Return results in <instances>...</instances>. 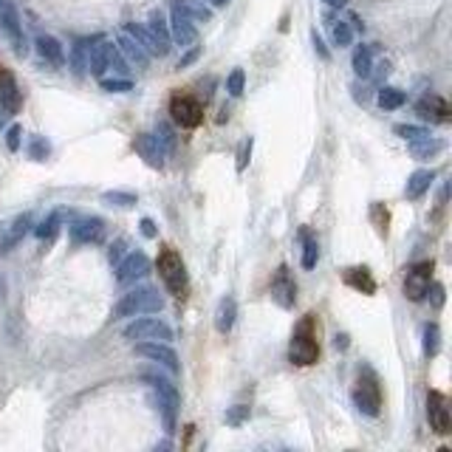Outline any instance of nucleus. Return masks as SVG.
I'll return each instance as SVG.
<instances>
[{"label": "nucleus", "instance_id": "obj_1", "mask_svg": "<svg viewBox=\"0 0 452 452\" xmlns=\"http://www.w3.org/2000/svg\"><path fill=\"white\" fill-rule=\"evenodd\" d=\"M164 309V297L153 285H136L127 294L119 297V303L113 306V320H133L141 314H159Z\"/></svg>", "mask_w": 452, "mask_h": 452}, {"label": "nucleus", "instance_id": "obj_2", "mask_svg": "<svg viewBox=\"0 0 452 452\" xmlns=\"http://www.w3.org/2000/svg\"><path fill=\"white\" fill-rule=\"evenodd\" d=\"M320 356V342H317V320L314 314L303 317L299 325L291 334V345H288V359L299 367H309L314 365Z\"/></svg>", "mask_w": 452, "mask_h": 452}, {"label": "nucleus", "instance_id": "obj_3", "mask_svg": "<svg viewBox=\"0 0 452 452\" xmlns=\"http://www.w3.org/2000/svg\"><path fill=\"white\" fill-rule=\"evenodd\" d=\"M144 379L150 382V388H153L156 393V407L164 418V430L167 432H176V418H178V407H181V396H178V388L167 379V376H144Z\"/></svg>", "mask_w": 452, "mask_h": 452}, {"label": "nucleus", "instance_id": "obj_4", "mask_svg": "<svg viewBox=\"0 0 452 452\" xmlns=\"http://www.w3.org/2000/svg\"><path fill=\"white\" fill-rule=\"evenodd\" d=\"M122 337L127 342H173V328L159 317H144L141 314L139 320L133 317V323L125 325Z\"/></svg>", "mask_w": 452, "mask_h": 452}, {"label": "nucleus", "instance_id": "obj_5", "mask_svg": "<svg viewBox=\"0 0 452 452\" xmlns=\"http://www.w3.org/2000/svg\"><path fill=\"white\" fill-rule=\"evenodd\" d=\"M159 274H162V280H164L170 294H176V297L187 294L190 277H187V266H184V260H181V255L176 249H170V246L162 249V255H159Z\"/></svg>", "mask_w": 452, "mask_h": 452}, {"label": "nucleus", "instance_id": "obj_6", "mask_svg": "<svg viewBox=\"0 0 452 452\" xmlns=\"http://www.w3.org/2000/svg\"><path fill=\"white\" fill-rule=\"evenodd\" d=\"M353 404L365 416H379V410H382V388H379V379H376L373 370L359 373L356 388H353Z\"/></svg>", "mask_w": 452, "mask_h": 452}, {"label": "nucleus", "instance_id": "obj_7", "mask_svg": "<svg viewBox=\"0 0 452 452\" xmlns=\"http://www.w3.org/2000/svg\"><path fill=\"white\" fill-rule=\"evenodd\" d=\"M68 238L77 246H94L105 241V220L97 215H83L68 223Z\"/></svg>", "mask_w": 452, "mask_h": 452}, {"label": "nucleus", "instance_id": "obj_8", "mask_svg": "<svg viewBox=\"0 0 452 452\" xmlns=\"http://www.w3.org/2000/svg\"><path fill=\"white\" fill-rule=\"evenodd\" d=\"M0 31H3V37L12 43V48H15V54H26L29 51V45H26V34H23V23H20V15H17V9L9 3L0 6Z\"/></svg>", "mask_w": 452, "mask_h": 452}, {"label": "nucleus", "instance_id": "obj_9", "mask_svg": "<svg viewBox=\"0 0 452 452\" xmlns=\"http://www.w3.org/2000/svg\"><path fill=\"white\" fill-rule=\"evenodd\" d=\"M20 105H23V94L12 77V71L0 68V127L6 125L9 116H15L20 111Z\"/></svg>", "mask_w": 452, "mask_h": 452}, {"label": "nucleus", "instance_id": "obj_10", "mask_svg": "<svg viewBox=\"0 0 452 452\" xmlns=\"http://www.w3.org/2000/svg\"><path fill=\"white\" fill-rule=\"evenodd\" d=\"M170 113L181 127H198L204 122V105L190 94H176L170 102Z\"/></svg>", "mask_w": 452, "mask_h": 452}, {"label": "nucleus", "instance_id": "obj_11", "mask_svg": "<svg viewBox=\"0 0 452 452\" xmlns=\"http://www.w3.org/2000/svg\"><path fill=\"white\" fill-rule=\"evenodd\" d=\"M147 274H150V257L144 252H127L116 263V283L119 285H130V283H136Z\"/></svg>", "mask_w": 452, "mask_h": 452}, {"label": "nucleus", "instance_id": "obj_12", "mask_svg": "<svg viewBox=\"0 0 452 452\" xmlns=\"http://www.w3.org/2000/svg\"><path fill=\"white\" fill-rule=\"evenodd\" d=\"M136 353H141L144 359H150V362H156V365L167 367L170 373H178V370H181L178 353L170 348V342H136Z\"/></svg>", "mask_w": 452, "mask_h": 452}, {"label": "nucleus", "instance_id": "obj_13", "mask_svg": "<svg viewBox=\"0 0 452 452\" xmlns=\"http://www.w3.org/2000/svg\"><path fill=\"white\" fill-rule=\"evenodd\" d=\"M427 418L438 435H446L452 430V416H449V404H446L444 393H438V390L427 393Z\"/></svg>", "mask_w": 452, "mask_h": 452}, {"label": "nucleus", "instance_id": "obj_14", "mask_svg": "<svg viewBox=\"0 0 452 452\" xmlns=\"http://www.w3.org/2000/svg\"><path fill=\"white\" fill-rule=\"evenodd\" d=\"M430 280H432V263L424 260V263H416L410 271H407V280H404V294L418 303L430 294Z\"/></svg>", "mask_w": 452, "mask_h": 452}, {"label": "nucleus", "instance_id": "obj_15", "mask_svg": "<svg viewBox=\"0 0 452 452\" xmlns=\"http://www.w3.org/2000/svg\"><path fill=\"white\" fill-rule=\"evenodd\" d=\"M116 54V45L111 40H102V37H94L91 48H88V73L91 77H105V71H111V59Z\"/></svg>", "mask_w": 452, "mask_h": 452}, {"label": "nucleus", "instance_id": "obj_16", "mask_svg": "<svg viewBox=\"0 0 452 452\" xmlns=\"http://www.w3.org/2000/svg\"><path fill=\"white\" fill-rule=\"evenodd\" d=\"M170 40L176 43V45H181V48H190V45H195V40H198V29H195V23L181 12V9H176L173 6V12H170Z\"/></svg>", "mask_w": 452, "mask_h": 452}, {"label": "nucleus", "instance_id": "obj_17", "mask_svg": "<svg viewBox=\"0 0 452 452\" xmlns=\"http://www.w3.org/2000/svg\"><path fill=\"white\" fill-rule=\"evenodd\" d=\"M31 226H34V220H31V215H29V212L17 215V218L6 226V229H3V235H0V252H3V255L15 252V249L23 243V238L29 235Z\"/></svg>", "mask_w": 452, "mask_h": 452}, {"label": "nucleus", "instance_id": "obj_18", "mask_svg": "<svg viewBox=\"0 0 452 452\" xmlns=\"http://www.w3.org/2000/svg\"><path fill=\"white\" fill-rule=\"evenodd\" d=\"M133 150L136 153L150 164V167H164V150H162V144L156 141V136L153 133H139L136 139H133Z\"/></svg>", "mask_w": 452, "mask_h": 452}, {"label": "nucleus", "instance_id": "obj_19", "mask_svg": "<svg viewBox=\"0 0 452 452\" xmlns=\"http://www.w3.org/2000/svg\"><path fill=\"white\" fill-rule=\"evenodd\" d=\"M271 297L277 299V306H283V309H291L294 306V299H297V283L291 280V274H288L285 266H280L277 274H274V280H271Z\"/></svg>", "mask_w": 452, "mask_h": 452}, {"label": "nucleus", "instance_id": "obj_20", "mask_svg": "<svg viewBox=\"0 0 452 452\" xmlns=\"http://www.w3.org/2000/svg\"><path fill=\"white\" fill-rule=\"evenodd\" d=\"M34 48H37L40 59L48 62L51 68H62V65H65V48H62V43H59L57 37L40 34V37L34 40Z\"/></svg>", "mask_w": 452, "mask_h": 452}, {"label": "nucleus", "instance_id": "obj_21", "mask_svg": "<svg viewBox=\"0 0 452 452\" xmlns=\"http://www.w3.org/2000/svg\"><path fill=\"white\" fill-rule=\"evenodd\" d=\"M125 31H127V34H130V37H133V40H136V43H139L150 57H167V54H170V51H167V48H164L153 34H150V29H147V26H141V23H127V26H125Z\"/></svg>", "mask_w": 452, "mask_h": 452}, {"label": "nucleus", "instance_id": "obj_22", "mask_svg": "<svg viewBox=\"0 0 452 452\" xmlns=\"http://www.w3.org/2000/svg\"><path fill=\"white\" fill-rule=\"evenodd\" d=\"M116 48H119V54L125 57V62L127 65H136V68H147V62H150V54L127 34V31H122L119 37H116Z\"/></svg>", "mask_w": 452, "mask_h": 452}, {"label": "nucleus", "instance_id": "obj_23", "mask_svg": "<svg viewBox=\"0 0 452 452\" xmlns=\"http://www.w3.org/2000/svg\"><path fill=\"white\" fill-rule=\"evenodd\" d=\"M235 320H238V299L232 294H226L218 309H215V328L218 334H229L235 328Z\"/></svg>", "mask_w": 452, "mask_h": 452}, {"label": "nucleus", "instance_id": "obj_24", "mask_svg": "<svg viewBox=\"0 0 452 452\" xmlns=\"http://www.w3.org/2000/svg\"><path fill=\"white\" fill-rule=\"evenodd\" d=\"M418 116L430 119V122H449V105L441 97H424L416 102Z\"/></svg>", "mask_w": 452, "mask_h": 452}, {"label": "nucleus", "instance_id": "obj_25", "mask_svg": "<svg viewBox=\"0 0 452 452\" xmlns=\"http://www.w3.org/2000/svg\"><path fill=\"white\" fill-rule=\"evenodd\" d=\"M407 150H410L413 159L424 162V159H432V156L441 153V150H444V141H441V139H432V136H421V139L407 141Z\"/></svg>", "mask_w": 452, "mask_h": 452}, {"label": "nucleus", "instance_id": "obj_26", "mask_svg": "<svg viewBox=\"0 0 452 452\" xmlns=\"http://www.w3.org/2000/svg\"><path fill=\"white\" fill-rule=\"evenodd\" d=\"M353 71L359 80H370V71H373V62H376V45H356L353 51Z\"/></svg>", "mask_w": 452, "mask_h": 452}, {"label": "nucleus", "instance_id": "obj_27", "mask_svg": "<svg viewBox=\"0 0 452 452\" xmlns=\"http://www.w3.org/2000/svg\"><path fill=\"white\" fill-rule=\"evenodd\" d=\"M432 181H435V173H432V170H416V173L407 178V184H404V195H407L410 201H416V198H421V195L432 187Z\"/></svg>", "mask_w": 452, "mask_h": 452}, {"label": "nucleus", "instance_id": "obj_28", "mask_svg": "<svg viewBox=\"0 0 452 452\" xmlns=\"http://www.w3.org/2000/svg\"><path fill=\"white\" fill-rule=\"evenodd\" d=\"M325 26H328V31H331V43H334L337 48H348V45L353 43V29H351V23L337 20L334 15H325Z\"/></svg>", "mask_w": 452, "mask_h": 452}, {"label": "nucleus", "instance_id": "obj_29", "mask_svg": "<svg viewBox=\"0 0 452 452\" xmlns=\"http://www.w3.org/2000/svg\"><path fill=\"white\" fill-rule=\"evenodd\" d=\"M91 43L94 40H77V43H73V48H71L68 65H71V71L77 73V77H85V73H88V48H91Z\"/></svg>", "mask_w": 452, "mask_h": 452}, {"label": "nucleus", "instance_id": "obj_30", "mask_svg": "<svg viewBox=\"0 0 452 452\" xmlns=\"http://www.w3.org/2000/svg\"><path fill=\"white\" fill-rule=\"evenodd\" d=\"M62 229V212H51L40 220V226H34V235L43 241V243H51Z\"/></svg>", "mask_w": 452, "mask_h": 452}, {"label": "nucleus", "instance_id": "obj_31", "mask_svg": "<svg viewBox=\"0 0 452 452\" xmlns=\"http://www.w3.org/2000/svg\"><path fill=\"white\" fill-rule=\"evenodd\" d=\"M176 9H181L192 23H209L212 20V9L204 6L201 0H176Z\"/></svg>", "mask_w": 452, "mask_h": 452}, {"label": "nucleus", "instance_id": "obj_32", "mask_svg": "<svg viewBox=\"0 0 452 452\" xmlns=\"http://www.w3.org/2000/svg\"><path fill=\"white\" fill-rule=\"evenodd\" d=\"M147 29H150V34H153V37L170 51V45H173V40H170V23H167V17H164L162 12H153V15H150Z\"/></svg>", "mask_w": 452, "mask_h": 452}, {"label": "nucleus", "instance_id": "obj_33", "mask_svg": "<svg viewBox=\"0 0 452 452\" xmlns=\"http://www.w3.org/2000/svg\"><path fill=\"white\" fill-rule=\"evenodd\" d=\"M376 102H379V108H385V111H399L407 102V97H404V91L385 85V88H379V94H376Z\"/></svg>", "mask_w": 452, "mask_h": 452}, {"label": "nucleus", "instance_id": "obj_34", "mask_svg": "<svg viewBox=\"0 0 452 452\" xmlns=\"http://www.w3.org/2000/svg\"><path fill=\"white\" fill-rule=\"evenodd\" d=\"M317 260H320V243L309 232H303V269L311 271L317 266Z\"/></svg>", "mask_w": 452, "mask_h": 452}, {"label": "nucleus", "instance_id": "obj_35", "mask_svg": "<svg viewBox=\"0 0 452 452\" xmlns=\"http://www.w3.org/2000/svg\"><path fill=\"white\" fill-rule=\"evenodd\" d=\"M156 141L162 144L164 153H173V147H176V130L170 122H156V130H153Z\"/></svg>", "mask_w": 452, "mask_h": 452}, {"label": "nucleus", "instance_id": "obj_36", "mask_svg": "<svg viewBox=\"0 0 452 452\" xmlns=\"http://www.w3.org/2000/svg\"><path fill=\"white\" fill-rule=\"evenodd\" d=\"M438 351H441V328L435 323H427L424 325V353L435 356Z\"/></svg>", "mask_w": 452, "mask_h": 452}, {"label": "nucleus", "instance_id": "obj_37", "mask_svg": "<svg viewBox=\"0 0 452 452\" xmlns=\"http://www.w3.org/2000/svg\"><path fill=\"white\" fill-rule=\"evenodd\" d=\"M48 156H51V144H48L43 136H31V139H29V159L45 162Z\"/></svg>", "mask_w": 452, "mask_h": 452}, {"label": "nucleus", "instance_id": "obj_38", "mask_svg": "<svg viewBox=\"0 0 452 452\" xmlns=\"http://www.w3.org/2000/svg\"><path fill=\"white\" fill-rule=\"evenodd\" d=\"M243 88H246V73H243V68H235L229 77H226V91H229V97H241Z\"/></svg>", "mask_w": 452, "mask_h": 452}, {"label": "nucleus", "instance_id": "obj_39", "mask_svg": "<svg viewBox=\"0 0 452 452\" xmlns=\"http://www.w3.org/2000/svg\"><path fill=\"white\" fill-rule=\"evenodd\" d=\"M249 416H252V410H249L246 404H235V407H229V410H226V424H232V427H241L243 421H249Z\"/></svg>", "mask_w": 452, "mask_h": 452}, {"label": "nucleus", "instance_id": "obj_40", "mask_svg": "<svg viewBox=\"0 0 452 452\" xmlns=\"http://www.w3.org/2000/svg\"><path fill=\"white\" fill-rule=\"evenodd\" d=\"M102 201H105V204H111V206H133V204H136V195L113 190V192H105V195H102Z\"/></svg>", "mask_w": 452, "mask_h": 452}, {"label": "nucleus", "instance_id": "obj_41", "mask_svg": "<svg viewBox=\"0 0 452 452\" xmlns=\"http://www.w3.org/2000/svg\"><path fill=\"white\" fill-rule=\"evenodd\" d=\"M348 283H353L356 288H362V285H365V291H367V294L373 291V280H370L367 269H351V271H348Z\"/></svg>", "mask_w": 452, "mask_h": 452}, {"label": "nucleus", "instance_id": "obj_42", "mask_svg": "<svg viewBox=\"0 0 452 452\" xmlns=\"http://www.w3.org/2000/svg\"><path fill=\"white\" fill-rule=\"evenodd\" d=\"M396 133H399L404 141H413V139L430 136V130H427V127H418V125H396Z\"/></svg>", "mask_w": 452, "mask_h": 452}, {"label": "nucleus", "instance_id": "obj_43", "mask_svg": "<svg viewBox=\"0 0 452 452\" xmlns=\"http://www.w3.org/2000/svg\"><path fill=\"white\" fill-rule=\"evenodd\" d=\"M102 88L111 91V94H127V91H133V83L130 80H105L102 77Z\"/></svg>", "mask_w": 452, "mask_h": 452}, {"label": "nucleus", "instance_id": "obj_44", "mask_svg": "<svg viewBox=\"0 0 452 452\" xmlns=\"http://www.w3.org/2000/svg\"><path fill=\"white\" fill-rule=\"evenodd\" d=\"M127 246H130V243H127V238H119L116 243H111V249H108V260L116 266V263L127 255Z\"/></svg>", "mask_w": 452, "mask_h": 452}, {"label": "nucleus", "instance_id": "obj_45", "mask_svg": "<svg viewBox=\"0 0 452 452\" xmlns=\"http://www.w3.org/2000/svg\"><path fill=\"white\" fill-rule=\"evenodd\" d=\"M20 141H23V130H20V125H12L6 130V147H9V153H17Z\"/></svg>", "mask_w": 452, "mask_h": 452}, {"label": "nucleus", "instance_id": "obj_46", "mask_svg": "<svg viewBox=\"0 0 452 452\" xmlns=\"http://www.w3.org/2000/svg\"><path fill=\"white\" fill-rule=\"evenodd\" d=\"M252 147H255L252 139H246V141L241 144V150H238V173L246 170V164H249V159H252Z\"/></svg>", "mask_w": 452, "mask_h": 452}, {"label": "nucleus", "instance_id": "obj_47", "mask_svg": "<svg viewBox=\"0 0 452 452\" xmlns=\"http://www.w3.org/2000/svg\"><path fill=\"white\" fill-rule=\"evenodd\" d=\"M311 45H314V51L320 54V59H325V62L331 59V51L325 48V43H323V37H320L317 31H311Z\"/></svg>", "mask_w": 452, "mask_h": 452}, {"label": "nucleus", "instance_id": "obj_48", "mask_svg": "<svg viewBox=\"0 0 452 452\" xmlns=\"http://www.w3.org/2000/svg\"><path fill=\"white\" fill-rule=\"evenodd\" d=\"M139 226H141V235H144V238H156V235H159V226H156L153 218H141Z\"/></svg>", "mask_w": 452, "mask_h": 452}, {"label": "nucleus", "instance_id": "obj_49", "mask_svg": "<svg viewBox=\"0 0 452 452\" xmlns=\"http://www.w3.org/2000/svg\"><path fill=\"white\" fill-rule=\"evenodd\" d=\"M198 54H201V48H190V51H187V54H184V57L178 59V68H187V65H192V62L198 59Z\"/></svg>", "mask_w": 452, "mask_h": 452}, {"label": "nucleus", "instance_id": "obj_50", "mask_svg": "<svg viewBox=\"0 0 452 452\" xmlns=\"http://www.w3.org/2000/svg\"><path fill=\"white\" fill-rule=\"evenodd\" d=\"M432 299H435V306L441 309V303H444V285H438V283L432 285Z\"/></svg>", "mask_w": 452, "mask_h": 452}, {"label": "nucleus", "instance_id": "obj_51", "mask_svg": "<svg viewBox=\"0 0 452 452\" xmlns=\"http://www.w3.org/2000/svg\"><path fill=\"white\" fill-rule=\"evenodd\" d=\"M323 3H325L328 9H345V6L351 3V0H323Z\"/></svg>", "mask_w": 452, "mask_h": 452}, {"label": "nucleus", "instance_id": "obj_52", "mask_svg": "<svg viewBox=\"0 0 452 452\" xmlns=\"http://www.w3.org/2000/svg\"><path fill=\"white\" fill-rule=\"evenodd\" d=\"M206 3H209V6H215V9H220V6L229 3V0H206Z\"/></svg>", "mask_w": 452, "mask_h": 452}, {"label": "nucleus", "instance_id": "obj_53", "mask_svg": "<svg viewBox=\"0 0 452 452\" xmlns=\"http://www.w3.org/2000/svg\"><path fill=\"white\" fill-rule=\"evenodd\" d=\"M3 3H6V0H0V6H3Z\"/></svg>", "mask_w": 452, "mask_h": 452}]
</instances>
